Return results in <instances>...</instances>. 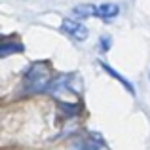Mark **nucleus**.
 <instances>
[{
	"label": "nucleus",
	"instance_id": "2",
	"mask_svg": "<svg viewBox=\"0 0 150 150\" xmlns=\"http://www.w3.org/2000/svg\"><path fill=\"white\" fill-rule=\"evenodd\" d=\"M61 30H63V33H65L69 38H72L74 42H84L86 38H88V34H89L88 27H86L84 23L78 21V19H70V17L63 19Z\"/></svg>",
	"mask_w": 150,
	"mask_h": 150
},
{
	"label": "nucleus",
	"instance_id": "3",
	"mask_svg": "<svg viewBox=\"0 0 150 150\" xmlns=\"http://www.w3.org/2000/svg\"><path fill=\"white\" fill-rule=\"evenodd\" d=\"M74 146H76V150H108L105 139L99 133H88V135L80 137Z\"/></svg>",
	"mask_w": 150,
	"mask_h": 150
},
{
	"label": "nucleus",
	"instance_id": "7",
	"mask_svg": "<svg viewBox=\"0 0 150 150\" xmlns=\"http://www.w3.org/2000/svg\"><path fill=\"white\" fill-rule=\"evenodd\" d=\"M72 13L78 19H86V17H95V6L93 4H80V6L72 8Z\"/></svg>",
	"mask_w": 150,
	"mask_h": 150
},
{
	"label": "nucleus",
	"instance_id": "1",
	"mask_svg": "<svg viewBox=\"0 0 150 150\" xmlns=\"http://www.w3.org/2000/svg\"><path fill=\"white\" fill-rule=\"evenodd\" d=\"M51 82H53V74H51L50 63H46V61L33 63L23 74V88L33 93L50 91Z\"/></svg>",
	"mask_w": 150,
	"mask_h": 150
},
{
	"label": "nucleus",
	"instance_id": "4",
	"mask_svg": "<svg viewBox=\"0 0 150 150\" xmlns=\"http://www.w3.org/2000/svg\"><path fill=\"white\" fill-rule=\"evenodd\" d=\"M120 13V6L114 2H103L95 6V17L103 19V21H112Z\"/></svg>",
	"mask_w": 150,
	"mask_h": 150
},
{
	"label": "nucleus",
	"instance_id": "8",
	"mask_svg": "<svg viewBox=\"0 0 150 150\" xmlns=\"http://www.w3.org/2000/svg\"><path fill=\"white\" fill-rule=\"evenodd\" d=\"M110 44H112V40H110V36H103L101 38V44H99V50L105 53V51L110 50Z\"/></svg>",
	"mask_w": 150,
	"mask_h": 150
},
{
	"label": "nucleus",
	"instance_id": "5",
	"mask_svg": "<svg viewBox=\"0 0 150 150\" xmlns=\"http://www.w3.org/2000/svg\"><path fill=\"white\" fill-rule=\"evenodd\" d=\"M25 46L17 38H2L0 40V57H10L13 53H21Z\"/></svg>",
	"mask_w": 150,
	"mask_h": 150
},
{
	"label": "nucleus",
	"instance_id": "6",
	"mask_svg": "<svg viewBox=\"0 0 150 150\" xmlns=\"http://www.w3.org/2000/svg\"><path fill=\"white\" fill-rule=\"evenodd\" d=\"M99 65H101V69H103V70H105V72H106V74H108V76H112V78H114V80H118V82H120V84H122V86H124V88H125V89H127V91H129V93H131V95H133V93H135V89H133V84H131V82H129V80H127V78H124V76H122V74H118V72H116V70H114V69H112V67H108V65H106V63H105V61H99Z\"/></svg>",
	"mask_w": 150,
	"mask_h": 150
}]
</instances>
